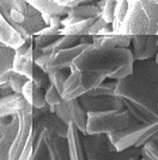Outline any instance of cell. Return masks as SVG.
<instances>
[{
  "mask_svg": "<svg viewBox=\"0 0 158 160\" xmlns=\"http://www.w3.org/2000/svg\"><path fill=\"white\" fill-rule=\"evenodd\" d=\"M0 15L4 17L25 40L35 38L47 24L36 8L23 0H1Z\"/></svg>",
  "mask_w": 158,
  "mask_h": 160,
  "instance_id": "1",
  "label": "cell"
},
{
  "mask_svg": "<svg viewBox=\"0 0 158 160\" xmlns=\"http://www.w3.org/2000/svg\"><path fill=\"white\" fill-rule=\"evenodd\" d=\"M128 63H134L133 52L131 49L118 47L115 49H96L92 46L80 54L73 64L80 71H104L107 72L108 78H111L121 66Z\"/></svg>",
  "mask_w": 158,
  "mask_h": 160,
  "instance_id": "2",
  "label": "cell"
},
{
  "mask_svg": "<svg viewBox=\"0 0 158 160\" xmlns=\"http://www.w3.org/2000/svg\"><path fill=\"white\" fill-rule=\"evenodd\" d=\"M87 136L98 134H110L131 127L133 118L127 110L108 111V112H89Z\"/></svg>",
  "mask_w": 158,
  "mask_h": 160,
  "instance_id": "3",
  "label": "cell"
},
{
  "mask_svg": "<svg viewBox=\"0 0 158 160\" xmlns=\"http://www.w3.org/2000/svg\"><path fill=\"white\" fill-rule=\"evenodd\" d=\"M147 30H149V19L144 11L142 1L129 0L126 18L120 28L118 34L138 36V35H147Z\"/></svg>",
  "mask_w": 158,
  "mask_h": 160,
  "instance_id": "4",
  "label": "cell"
},
{
  "mask_svg": "<svg viewBox=\"0 0 158 160\" xmlns=\"http://www.w3.org/2000/svg\"><path fill=\"white\" fill-rule=\"evenodd\" d=\"M153 124H140L135 122L134 124H131V127H128L127 129L107 134V137L108 141L115 147L116 152H123L131 147H135L137 142L142 138L145 132L150 130Z\"/></svg>",
  "mask_w": 158,
  "mask_h": 160,
  "instance_id": "5",
  "label": "cell"
},
{
  "mask_svg": "<svg viewBox=\"0 0 158 160\" xmlns=\"http://www.w3.org/2000/svg\"><path fill=\"white\" fill-rule=\"evenodd\" d=\"M32 112H34V107L29 106L26 110H24L17 114L18 119H19V129H18L16 140L10 149L8 160H19L22 153L24 152L26 144L30 140V137L34 134Z\"/></svg>",
  "mask_w": 158,
  "mask_h": 160,
  "instance_id": "6",
  "label": "cell"
},
{
  "mask_svg": "<svg viewBox=\"0 0 158 160\" xmlns=\"http://www.w3.org/2000/svg\"><path fill=\"white\" fill-rule=\"evenodd\" d=\"M32 120H34V131L35 132H39L42 129H48L49 131L55 134L56 136L67 138L70 125H66L55 113L50 112L49 106L42 108V110L34 108Z\"/></svg>",
  "mask_w": 158,
  "mask_h": 160,
  "instance_id": "7",
  "label": "cell"
},
{
  "mask_svg": "<svg viewBox=\"0 0 158 160\" xmlns=\"http://www.w3.org/2000/svg\"><path fill=\"white\" fill-rule=\"evenodd\" d=\"M81 107L89 112H108L126 110L122 99L118 95H97L84 94L78 99Z\"/></svg>",
  "mask_w": 158,
  "mask_h": 160,
  "instance_id": "8",
  "label": "cell"
},
{
  "mask_svg": "<svg viewBox=\"0 0 158 160\" xmlns=\"http://www.w3.org/2000/svg\"><path fill=\"white\" fill-rule=\"evenodd\" d=\"M90 47H92V43H79L72 48L63 49V51H60L58 53H53L52 58H50V62H49L47 73L49 75V73L55 72L56 70L70 68L74 63V60Z\"/></svg>",
  "mask_w": 158,
  "mask_h": 160,
  "instance_id": "9",
  "label": "cell"
},
{
  "mask_svg": "<svg viewBox=\"0 0 158 160\" xmlns=\"http://www.w3.org/2000/svg\"><path fill=\"white\" fill-rule=\"evenodd\" d=\"M19 129L18 116L15 117H4L1 118L0 127V149L1 160H8V154L12 144L15 142Z\"/></svg>",
  "mask_w": 158,
  "mask_h": 160,
  "instance_id": "10",
  "label": "cell"
},
{
  "mask_svg": "<svg viewBox=\"0 0 158 160\" xmlns=\"http://www.w3.org/2000/svg\"><path fill=\"white\" fill-rule=\"evenodd\" d=\"M34 38L29 39L24 42L23 46L16 51V59H15V66L13 71L26 76L29 80H32V71H34Z\"/></svg>",
  "mask_w": 158,
  "mask_h": 160,
  "instance_id": "11",
  "label": "cell"
},
{
  "mask_svg": "<svg viewBox=\"0 0 158 160\" xmlns=\"http://www.w3.org/2000/svg\"><path fill=\"white\" fill-rule=\"evenodd\" d=\"M101 15H102V11L96 5V2L86 0V1H83V4L77 8L71 10L68 16L63 18L61 25H63V28H65V27H68V25H72V24L81 22V21L100 18Z\"/></svg>",
  "mask_w": 158,
  "mask_h": 160,
  "instance_id": "12",
  "label": "cell"
},
{
  "mask_svg": "<svg viewBox=\"0 0 158 160\" xmlns=\"http://www.w3.org/2000/svg\"><path fill=\"white\" fill-rule=\"evenodd\" d=\"M29 104L23 95L19 94H12V95L5 96L0 99V117H15L19 112L26 110Z\"/></svg>",
  "mask_w": 158,
  "mask_h": 160,
  "instance_id": "13",
  "label": "cell"
},
{
  "mask_svg": "<svg viewBox=\"0 0 158 160\" xmlns=\"http://www.w3.org/2000/svg\"><path fill=\"white\" fill-rule=\"evenodd\" d=\"M25 39L21 32H18L8 23L4 17L0 15V42L7 47L17 51L21 46H23Z\"/></svg>",
  "mask_w": 158,
  "mask_h": 160,
  "instance_id": "14",
  "label": "cell"
},
{
  "mask_svg": "<svg viewBox=\"0 0 158 160\" xmlns=\"http://www.w3.org/2000/svg\"><path fill=\"white\" fill-rule=\"evenodd\" d=\"M29 4L34 8H36L42 16H49V17H65L68 16L70 11L68 8H63L59 6L55 2V0H30Z\"/></svg>",
  "mask_w": 158,
  "mask_h": 160,
  "instance_id": "15",
  "label": "cell"
},
{
  "mask_svg": "<svg viewBox=\"0 0 158 160\" xmlns=\"http://www.w3.org/2000/svg\"><path fill=\"white\" fill-rule=\"evenodd\" d=\"M67 146H68V155L70 160H85L84 159V152L80 143L79 137V130L77 127L72 123L68 128V135H67Z\"/></svg>",
  "mask_w": 158,
  "mask_h": 160,
  "instance_id": "16",
  "label": "cell"
},
{
  "mask_svg": "<svg viewBox=\"0 0 158 160\" xmlns=\"http://www.w3.org/2000/svg\"><path fill=\"white\" fill-rule=\"evenodd\" d=\"M142 5L149 19L147 35L156 36L158 34V0H142Z\"/></svg>",
  "mask_w": 158,
  "mask_h": 160,
  "instance_id": "17",
  "label": "cell"
},
{
  "mask_svg": "<svg viewBox=\"0 0 158 160\" xmlns=\"http://www.w3.org/2000/svg\"><path fill=\"white\" fill-rule=\"evenodd\" d=\"M70 102V108H71L72 119H73V124L77 127L80 132H83L84 135L87 136V120H89V116L87 112L81 107V105L79 102V100H72L68 101Z\"/></svg>",
  "mask_w": 158,
  "mask_h": 160,
  "instance_id": "18",
  "label": "cell"
},
{
  "mask_svg": "<svg viewBox=\"0 0 158 160\" xmlns=\"http://www.w3.org/2000/svg\"><path fill=\"white\" fill-rule=\"evenodd\" d=\"M105 78H108L107 72L96 71V70H85L81 71V86L87 92H91L104 83Z\"/></svg>",
  "mask_w": 158,
  "mask_h": 160,
  "instance_id": "19",
  "label": "cell"
},
{
  "mask_svg": "<svg viewBox=\"0 0 158 160\" xmlns=\"http://www.w3.org/2000/svg\"><path fill=\"white\" fill-rule=\"evenodd\" d=\"M16 59V51L5 45H0V75L13 71Z\"/></svg>",
  "mask_w": 158,
  "mask_h": 160,
  "instance_id": "20",
  "label": "cell"
},
{
  "mask_svg": "<svg viewBox=\"0 0 158 160\" xmlns=\"http://www.w3.org/2000/svg\"><path fill=\"white\" fill-rule=\"evenodd\" d=\"M97 18L94 19H86V21H81L76 24H72L68 27H65L61 29V36L65 35H72V36H86L89 29L91 28V25L94 24Z\"/></svg>",
  "mask_w": 158,
  "mask_h": 160,
  "instance_id": "21",
  "label": "cell"
},
{
  "mask_svg": "<svg viewBox=\"0 0 158 160\" xmlns=\"http://www.w3.org/2000/svg\"><path fill=\"white\" fill-rule=\"evenodd\" d=\"M127 11H128V1L127 0H118L116 1L115 6V13H114V22L111 24L114 35H118L120 28L126 18Z\"/></svg>",
  "mask_w": 158,
  "mask_h": 160,
  "instance_id": "22",
  "label": "cell"
},
{
  "mask_svg": "<svg viewBox=\"0 0 158 160\" xmlns=\"http://www.w3.org/2000/svg\"><path fill=\"white\" fill-rule=\"evenodd\" d=\"M32 82L35 87L44 89L47 92L48 89L52 87V82L49 80V76L46 71H43L42 69H40L37 65L34 66V71H32Z\"/></svg>",
  "mask_w": 158,
  "mask_h": 160,
  "instance_id": "23",
  "label": "cell"
},
{
  "mask_svg": "<svg viewBox=\"0 0 158 160\" xmlns=\"http://www.w3.org/2000/svg\"><path fill=\"white\" fill-rule=\"evenodd\" d=\"M147 43V35H138L132 36V45H133V57L134 60H142L144 53Z\"/></svg>",
  "mask_w": 158,
  "mask_h": 160,
  "instance_id": "24",
  "label": "cell"
},
{
  "mask_svg": "<svg viewBox=\"0 0 158 160\" xmlns=\"http://www.w3.org/2000/svg\"><path fill=\"white\" fill-rule=\"evenodd\" d=\"M28 81H30V80H29L26 76H23V75H21V73H17V72L12 71L11 72V76H10L8 84L11 86V88H12L15 94L22 95L24 86L26 84Z\"/></svg>",
  "mask_w": 158,
  "mask_h": 160,
  "instance_id": "25",
  "label": "cell"
},
{
  "mask_svg": "<svg viewBox=\"0 0 158 160\" xmlns=\"http://www.w3.org/2000/svg\"><path fill=\"white\" fill-rule=\"evenodd\" d=\"M118 87V81H109V82H104L102 83L100 87H97L96 89L91 90V92H87L86 94L92 96L97 95H116L115 94V90Z\"/></svg>",
  "mask_w": 158,
  "mask_h": 160,
  "instance_id": "26",
  "label": "cell"
},
{
  "mask_svg": "<svg viewBox=\"0 0 158 160\" xmlns=\"http://www.w3.org/2000/svg\"><path fill=\"white\" fill-rule=\"evenodd\" d=\"M55 114L63 120L66 125H71L73 123L72 119V114H71V108H70V102L63 100L60 104L55 106Z\"/></svg>",
  "mask_w": 158,
  "mask_h": 160,
  "instance_id": "27",
  "label": "cell"
},
{
  "mask_svg": "<svg viewBox=\"0 0 158 160\" xmlns=\"http://www.w3.org/2000/svg\"><path fill=\"white\" fill-rule=\"evenodd\" d=\"M49 80L52 82V84L58 89V92L63 95V90H65V83H66V80L67 77L65 76V72H63V69H60V70H56L55 72L53 73H49Z\"/></svg>",
  "mask_w": 158,
  "mask_h": 160,
  "instance_id": "28",
  "label": "cell"
},
{
  "mask_svg": "<svg viewBox=\"0 0 158 160\" xmlns=\"http://www.w3.org/2000/svg\"><path fill=\"white\" fill-rule=\"evenodd\" d=\"M31 106L35 110H42L47 107V101H46V90L39 87L34 88V95H32V104Z\"/></svg>",
  "mask_w": 158,
  "mask_h": 160,
  "instance_id": "29",
  "label": "cell"
},
{
  "mask_svg": "<svg viewBox=\"0 0 158 160\" xmlns=\"http://www.w3.org/2000/svg\"><path fill=\"white\" fill-rule=\"evenodd\" d=\"M115 6L116 1L115 0H107L104 8H102V19L107 24H113L114 22V13H115Z\"/></svg>",
  "mask_w": 158,
  "mask_h": 160,
  "instance_id": "30",
  "label": "cell"
},
{
  "mask_svg": "<svg viewBox=\"0 0 158 160\" xmlns=\"http://www.w3.org/2000/svg\"><path fill=\"white\" fill-rule=\"evenodd\" d=\"M46 101L48 106H53L55 107L63 101V95L58 92V89L52 84V87L46 92Z\"/></svg>",
  "mask_w": 158,
  "mask_h": 160,
  "instance_id": "31",
  "label": "cell"
},
{
  "mask_svg": "<svg viewBox=\"0 0 158 160\" xmlns=\"http://www.w3.org/2000/svg\"><path fill=\"white\" fill-rule=\"evenodd\" d=\"M142 153L149 160H158V142H147L142 147Z\"/></svg>",
  "mask_w": 158,
  "mask_h": 160,
  "instance_id": "32",
  "label": "cell"
},
{
  "mask_svg": "<svg viewBox=\"0 0 158 160\" xmlns=\"http://www.w3.org/2000/svg\"><path fill=\"white\" fill-rule=\"evenodd\" d=\"M61 36H48V35H36L34 38V43L35 46H37L40 48H47L50 45H53L54 42L59 40Z\"/></svg>",
  "mask_w": 158,
  "mask_h": 160,
  "instance_id": "33",
  "label": "cell"
},
{
  "mask_svg": "<svg viewBox=\"0 0 158 160\" xmlns=\"http://www.w3.org/2000/svg\"><path fill=\"white\" fill-rule=\"evenodd\" d=\"M108 24L105 23L104 21L102 19V17H100V18H97L94 24L91 25V28L89 29V32H87V35L86 36H91V38H94V36H97L101 30H102L103 28H105Z\"/></svg>",
  "mask_w": 158,
  "mask_h": 160,
  "instance_id": "34",
  "label": "cell"
},
{
  "mask_svg": "<svg viewBox=\"0 0 158 160\" xmlns=\"http://www.w3.org/2000/svg\"><path fill=\"white\" fill-rule=\"evenodd\" d=\"M114 40H115V43H116V46H118V48L129 49V46H131V43H132V36L118 34V35H114Z\"/></svg>",
  "mask_w": 158,
  "mask_h": 160,
  "instance_id": "35",
  "label": "cell"
},
{
  "mask_svg": "<svg viewBox=\"0 0 158 160\" xmlns=\"http://www.w3.org/2000/svg\"><path fill=\"white\" fill-rule=\"evenodd\" d=\"M84 0H55V2L63 8H68V10H73L77 8L83 4Z\"/></svg>",
  "mask_w": 158,
  "mask_h": 160,
  "instance_id": "36",
  "label": "cell"
},
{
  "mask_svg": "<svg viewBox=\"0 0 158 160\" xmlns=\"http://www.w3.org/2000/svg\"><path fill=\"white\" fill-rule=\"evenodd\" d=\"M34 88H35V86H34V82L31 80L28 81L26 82V84L24 86L23 88V93H22V95L25 98V100L29 102V104L31 105L32 104V95H34Z\"/></svg>",
  "mask_w": 158,
  "mask_h": 160,
  "instance_id": "37",
  "label": "cell"
},
{
  "mask_svg": "<svg viewBox=\"0 0 158 160\" xmlns=\"http://www.w3.org/2000/svg\"><path fill=\"white\" fill-rule=\"evenodd\" d=\"M52 54H43V56L39 58L37 60H35V65H37L40 69H42L43 71H48V66H49V62H50Z\"/></svg>",
  "mask_w": 158,
  "mask_h": 160,
  "instance_id": "38",
  "label": "cell"
},
{
  "mask_svg": "<svg viewBox=\"0 0 158 160\" xmlns=\"http://www.w3.org/2000/svg\"><path fill=\"white\" fill-rule=\"evenodd\" d=\"M0 94H1V98H5V96L12 95L15 93L11 88V86L8 83H5V84H0Z\"/></svg>",
  "mask_w": 158,
  "mask_h": 160,
  "instance_id": "39",
  "label": "cell"
},
{
  "mask_svg": "<svg viewBox=\"0 0 158 160\" xmlns=\"http://www.w3.org/2000/svg\"><path fill=\"white\" fill-rule=\"evenodd\" d=\"M44 53H43V49L42 48L37 47V46H35V43H34V52H32V57H34V62L35 60H37L39 58L43 56Z\"/></svg>",
  "mask_w": 158,
  "mask_h": 160,
  "instance_id": "40",
  "label": "cell"
},
{
  "mask_svg": "<svg viewBox=\"0 0 158 160\" xmlns=\"http://www.w3.org/2000/svg\"><path fill=\"white\" fill-rule=\"evenodd\" d=\"M128 160H139V158H138V155H134V157H131Z\"/></svg>",
  "mask_w": 158,
  "mask_h": 160,
  "instance_id": "41",
  "label": "cell"
},
{
  "mask_svg": "<svg viewBox=\"0 0 158 160\" xmlns=\"http://www.w3.org/2000/svg\"><path fill=\"white\" fill-rule=\"evenodd\" d=\"M156 64L158 65V52H157V54H156Z\"/></svg>",
  "mask_w": 158,
  "mask_h": 160,
  "instance_id": "42",
  "label": "cell"
},
{
  "mask_svg": "<svg viewBox=\"0 0 158 160\" xmlns=\"http://www.w3.org/2000/svg\"><path fill=\"white\" fill-rule=\"evenodd\" d=\"M139 160H149V159H147V158H145V157H142V159H139Z\"/></svg>",
  "mask_w": 158,
  "mask_h": 160,
  "instance_id": "43",
  "label": "cell"
},
{
  "mask_svg": "<svg viewBox=\"0 0 158 160\" xmlns=\"http://www.w3.org/2000/svg\"><path fill=\"white\" fill-rule=\"evenodd\" d=\"M30 160H35V154L32 155V157H31V159H30Z\"/></svg>",
  "mask_w": 158,
  "mask_h": 160,
  "instance_id": "44",
  "label": "cell"
},
{
  "mask_svg": "<svg viewBox=\"0 0 158 160\" xmlns=\"http://www.w3.org/2000/svg\"><path fill=\"white\" fill-rule=\"evenodd\" d=\"M157 112H158V102H157Z\"/></svg>",
  "mask_w": 158,
  "mask_h": 160,
  "instance_id": "45",
  "label": "cell"
}]
</instances>
